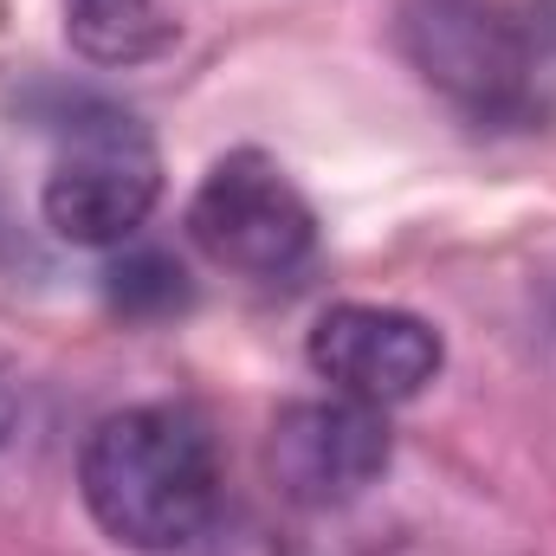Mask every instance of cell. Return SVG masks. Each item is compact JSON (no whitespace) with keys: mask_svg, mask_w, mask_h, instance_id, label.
I'll return each mask as SVG.
<instances>
[{"mask_svg":"<svg viewBox=\"0 0 556 556\" xmlns=\"http://www.w3.org/2000/svg\"><path fill=\"white\" fill-rule=\"evenodd\" d=\"M85 505L124 551H188L220 511V453L188 408H124L104 415L78 459Z\"/></svg>","mask_w":556,"mask_h":556,"instance_id":"1","label":"cell"},{"mask_svg":"<svg viewBox=\"0 0 556 556\" xmlns=\"http://www.w3.org/2000/svg\"><path fill=\"white\" fill-rule=\"evenodd\" d=\"M415 72L472 117H531L538 111V39L492 0H415L402 20Z\"/></svg>","mask_w":556,"mask_h":556,"instance_id":"2","label":"cell"},{"mask_svg":"<svg viewBox=\"0 0 556 556\" xmlns=\"http://www.w3.org/2000/svg\"><path fill=\"white\" fill-rule=\"evenodd\" d=\"M194 247L240 278H291L317 253V214L298 181L260 149H233L207 168L188 201Z\"/></svg>","mask_w":556,"mask_h":556,"instance_id":"3","label":"cell"},{"mask_svg":"<svg viewBox=\"0 0 556 556\" xmlns=\"http://www.w3.org/2000/svg\"><path fill=\"white\" fill-rule=\"evenodd\" d=\"M162 201V155L130 117L98 111L91 124H72L65 155L52 162L39 207L46 227L72 247H124Z\"/></svg>","mask_w":556,"mask_h":556,"instance_id":"4","label":"cell"},{"mask_svg":"<svg viewBox=\"0 0 556 556\" xmlns=\"http://www.w3.org/2000/svg\"><path fill=\"white\" fill-rule=\"evenodd\" d=\"M389 420L369 402L330 395V402H291L266 433V472L273 485L304 505V511H330L363 498L382 472H389Z\"/></svg>","mask_w":556,"mask_h":556,"instance_id":"5","label":"cell"},{"mask_svg":"<svg viewBox=\"0 0 556 556\" xmlns=\"http://www.w3.org/2000/svg\"><path fill=\"white\" fill-rule=\"evenodd\" d=\"M440 356H446L440 330L395 304H330L311 324V369L337 395L369 402V408L415 402L440 376Z\"/></svg>","mask_w":556,"mask_h":556,"instance_id":"6","label":"cell"},{"mask_svg":"<svg viewBox=\"0 0 556 556\" xmlns=\"http://www.w3.org/2000/svg\"><path fill=\"white\" fill-rule=\"evenodd\" d=\"M65 39L91 65H142L175 46L162 0H65Z\"/></svg>","mask_w":556,"mask_h":556,"instance_id":"7","label":"cell"},{"mask_svg":"<svg viewBox=\"0 0 556 556\" xmlns=\"http://www.w3.org/2000/svg\"><path fill=\"white\" fill-rule=\"evenodd\" d=\"M104 291H111V304H117L124 317H168V311L188 304V273H181L168 253H155V247H130V253L104 273Z\"/></svg>","mask_w":556,"mask_h":556,"instance_id":"8","label":"cell"},{"mask_svg":"<svg viewBox=\"0 0 556 556\" xmlns=\"http://www.w3.org/2000/svg\"><path fill=\"white\" fill-rule=\"evenodd\" d=\"M13 415H20V395H13V376L0 369V446H7V433H13Z\"/></svg>","mask_w":556,"mask_h":556,"instance_id":"9","label":"cell"}]
</instances>
